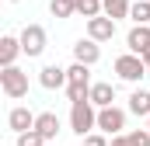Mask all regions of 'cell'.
I'll use <instances>...</instances> for the list:
<instances>
[{
    "instance_id": "obj_22",
    "label": "cell",
    "mask_w": 150,
    "mask_h": 146,
    "mask_svg": "<svg viewBox=\"0 0 150 146\" xmlns=\"http://www.w3.org/2000/svg\"><path fill=\"white\" fill-rule=\"evenodd\" d=\"M84 146H108V139H105V132H87Z\"/></svg>"
},
{
    "instance_id": "obj_13",
    "label": "cell",
    "mask_w": 150,
    "mask_h": 146,
    "mask_svg": "<svg viewBox=\"0 0 150 146\" xmlns=\"http://www.w3.org/2000/svg\"><path fill=\"white\" fill-rule=\"evenodd\" d=\"M7 125H11L14 132H28V129H35V115H32L28 108H11Z\"/></svg>"
},
{
    "instance_id": "obj_26",
    "label": "cell",
    "mask_w": 150,
    "mask_h": 146,
    "mask_svg": "<svg viewBox=\"0 0 150 146\" xmlns=\"http://www.w3.org/2000/svg\"><path fill=\"white\" fill-rule=\"evenodd\" d=\"M147 129H150V118H147Z\"/></svg>"
},
{
    "instance_id": "obj_27",
    "label": "cell",
    "mask_w": 150,
    "mask_h": 146,
    "mask_svg": "<svg viewBox=\"0 0 150 146\" xmlns=\"http://www.w3.org/2000/svg\"><path fill=\"white\" fill-rule=\"evenodd\" d=\"M45 146H52V143H45Z\"/></svg>"
},
{
    "instance_id": "obj_18",
    "label": "cell",
    "mask_w": 150,
    "mask_h": 146,
    "mask_svg": "<svg viewBox=\"0 0 150 146\" xmlns=\"http://www.w3.org/2000/svg\"><path fill=\"white\" fill-rule=\"evenodd\" d=\"M129 18H133V25H150V0H136L129 7Z\"/></svg>"
},
{
    "instance_id": "obj_10",
    "label": "cell",
    "mask_w": 150,
    "mask_h": 146,
    "mask_svg": "<svg viewBox=\"0 0 150 146\" xmlns=\"http://www.w3.org/2000/svg\"><path fill=\"white\" fill-rule=\"evenodd\" d=\"M38 84L45 91H59V87H67V70L56 66V63H49V66H42V73H38Z\"/></svg>"
},
{
    "instance_id": "obj_25",
    "label": "cell",
    "mask_w": 150,
    "mask_h": 146,
    "mask_svg": "<svg viewBox=\"0 0 150 146\" xmlns=\"http://www.w3.org/2000/svg\"><path fill=\"white\" fill-rule=\"evenodd\" d=\"M11 4H21V0H11Z\"/></svg>"
},
{
    "instance_id": "obj_17",
    "label": "cell",
    "mask_w": 150,
    "mask_h": 146,
    "mask_svg": "<svg viewBox=\"0 0 150 146\" xmlns=\"http://www.w3.org/2000/svg\"><path fill=\"white\" fill-rule=\"evenodd\" d=\"M101 7H105L108 18L119 21V18H129V7H133V4H129V0H101Z\"/></svg>"
},
{
    "instance_id": "obj_16",
    "label": "cell",
    "mask_w": 150,
    "mask_h": 146,
    "mask_svg": "<svg viewBox=\"0 0 150 146\" xmlns=\"http://www.w3.org/2000/svg\"><path fill=\"white\" fill-rule=\"evenodd\" d=\"M49 11H52V18L67 21V18L77 14V0H49Z\"/></svg>"
},
{
    "instance_id": "obj_6",
    "label": "cell",
    "mask_w": 150,
    "mask_h": 146,
    "mask_svg": "<svg viewBox=\"0 0 150 146\" xmlns=\"http://www.w3.org/2000/svg\"><path fill=\"white\" fill-rule=\"evenodd\" d=\"M98 129L105 132V136H119V132H126V111L108 105V108H98Z\"/></svg>"
},
{
    "instance_id": "obj_11",
    "label": "cell",
    "mask_w": 150,
    "mask_h": 146,
    "mask_svg": "<svg viewBox=\"0 0 150 146\" xmlns=\"http://www.w3.org/2000/svg\"><path fill=\"white\" fill-rule=\"evenodd\" d=\"M35 129L52 143V139L59 136V115H56V111H42V115H35Z\"/></svg>"
},
{
    "instance_id": "obj_14",
    "label": "cell",
    "mask_w": 150,
    "mask_h": 146,
    "mask_svg": "<svg viewBox=\"0 0 150 146\" xmlns=\"http://www.w3.org/2000/svg\"><path fill=\"white\" fill-rule=\"evenodd\" d=\"M91 101H94L98 108H108V105L115 101V84H108V80L91 84Z\"/></svg>"
},
{
    "instance_id": "obj_9",
    "label": "cell",
    "mask_w": 150,
    "mask_h": 146,
    "mask_svg": "<svg viewBox=\"0 0 150 146\" xmlns=\"http://www.w3.org/2000/svg\"><path fill=\"white\" fill-rule=\"evenodd\" d=\"M126 45H129V52L143 56V52L150 49V25H133L129 35H126Z\"/></svg>"
},
{
    "instance_id": "obj_20",
    "label": "cell",
    "mask_w": 150,
    "mask_h": 146,
    "mask_svg": "<svg viewBox=\"0 0 150 146\" xmlns=\"http://www.w3.org/2000/svg\"><path fill=\"white\" fill-rule=\"evenodd\" d=\"M49 139L38 132V129H28V132H18V146H45Z\"/></svg>"
},
{
    "instance_id": "obj_7",
    "label": "cell",
    "mask_w": 150,
    "mask_h": 146,
    "mask_svg": "<svg viewBox=\"0 0 150 146\" xmlns=\"http://www.w3.org/2000/svg\"><path fill=\"white\" fill-rule=\"evenodd\" d=\"M87 35L94 38V42H112L115 38V18H108V14L105 18L101 14L98 18H87Z\"/></svg>"
},
{
    "instance_id": "obj_15",
    "label": "cell",
    "mask_w": 150,
    "mask_h": 146,
    "mask_svg": "<svg viewBox=\"0 0 150 146\" xmlns=\"http://www.w3.org/2000/svg\"><path fill=\"white\" fill-rule=\"evenodd\" d=\"M129 111H133V115H140V118H150V91L136 87V91L129 94Z\"/></svg>"
},
{
    "instance_id": "obj_1",
    "label": "cell",
    "mask_w": 150,
    "mask_h": 146,
    "mask_svg": "<svg viewBox=\"0 0 150 146\" xmlns=\"http://www.w3.org/2000/svg\"><path fill=\"white\" fill-rule=\"evenodd\" d=\"M70 129H74L80 139H84L87 132L98 129V105H94L91 98H84V101H70Z\"/></svg>"
},
{
    "instance_id": "obj_3",
    "label": "cell",
    "mask_w": 150,
    "mask_h": 146,
    "mask_svg": "<svg viewBox=\"0 0 150 146\" xmlns=\"http://www.w3.org/2000/svg\"><path fill=\"white\" fill-rule=\"evenodd\" d=\"M0 91L11 98V101H21V98H28V73L21 70V66H4L0 70Z\"/></svg>"
},
{
    "instance_id": "obj_8",
    "label": "cell",
    "mask_w": 150,
    "mask_h": 146,
    "mask_svg": "<svg viewBox=\"0 0 150 146\" xmlns=\"http://www.w3.org/2000/svg\"><path fill=\"white\" fill-rule=\"evenodd\" d=\"M74 59H77V63H87V66H94V63L101 59V45H98L91 35H87V38H80V42L74 45Z\"/></svg>"
},
{
    "instance_id": "obj_19",
    "label": "cell",
    "mask_w": 150,
    "mask_h": 146,
    "mask_svg": "<svg viewBox=\"0 0 150 146\" xmlns=\"http://www.w3.org/2000/svg\"><path fill=\"white\" fill-rule=\"evenodd\" d=\"M77 14L80 18H98V14H105V7H101V0H77Z\"/></svg>"
},
{
    "instance_id": "obj_23",
    "label": "cell",
    "mask_w": 150,
    "mask_h": 146,
    "mask_svg": "<svg viewBox=\"0 0 150 146\" xmlns=\"http://www.w3.org/2000/svg\"><path fill=\"white\" fill-rule=\"evenodd\" d=\"M108 146H133L129 143V132H119V136H112V143Z\"/></svg>"
},
{
    "instance_id": "obj_21",
    "label": "cell",
    "mask_w": 150,
    "mask_h": 146,
    "mask_svg": "<svg viewBox=\"0 0 150 146\" xmlns=\"http://www.w3.org/2000/svg\"><path fill=\"white\" fill-rule=\"evenodd\" d=\"M129 143L133 146H150V129H133L129 132Z\"/></svg>"
},
{
    "instance_id": "obj_4",
    "label": "cell",
    "mask_w": 150,
    "mask_h": 146,
    "mask_svg": "<svg viewBox=\"0 0 150 146\" xmlns=\"http://www.w3.org/2000/svg\"><path fill=\"white\" fill-rule=\"evenodd\" d=\"M115 73H119V80H126V84H140V80L147 77V63H143V56L126 52V56L115 59Z\"/></svg>"
},
{
    "instance_id": "obj_5",
    "label": "cell",
    "mask_w": 150,
    "mask_h": 146,
    "mask_svg": "<svg viewBox=\"0 0 150 146\" xmlns=\"http://www.w3.org/2000/svg\"><path fill=\"white\" fill-rule=\"evenodd\" d=\"M18 38H21V49H25V56H28V59L42 56V52H45V42H49V35H45V28H42V25H25Z\"/></svg>"
},
{
    "instance_id": "obj_24",
    "label": "cell",
    "mask_w": 150,
    "mask_h": 146,
    "mask_svg": "<svg viewBox=\"0 0 150 146\" xmlns=\"http://www.w3.org/2000/svg\"><path fill=\"white\" fill-rule=\"evenodd\" d=\"M143 63H147V70H150V49H147V52H143Z\"/></svg>"
},
{
    "instance_id": "obj_2",
    "label": "cell",
    "mask_w": 150,
    "mask_h": 146,
    "mask_svg": "<svg viewBox=\"0 0 150 146\" xmlns=\"http://www.w3.org/2000/svg\"><path fill=\"white\" fill-rule=\"evenodd\" d=\"M67 98L70 101L91 98V66L87 63H77L74 59V66H67Z\"/></svg>"
},
{
    "instance_id": "obj_12",
    "label": "cell",
    "mask_w": 150,
    "mask_h": 146,
    "mask_svg": "<svg viewBox=\"0 0 150 146\" xmlns=\"http://www.w3.org/2000/svg\"><path fill=\"white\" fill-rule=\"evenodd\" d=\"M21 52H25V49H21V38H14V35L0 38V66H11Z\"/></svg>"
}]
</instances>
